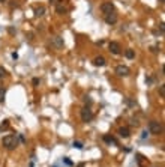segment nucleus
Masks as SVG:
<instances>
[{
    "label": "nucleus",
    "instance_id": "0eeeda50",
    "mask_svg": "<svg viewBox=\"0 0 165 167\" xmlns=\"http://www.w3.org/2000/svg\"><path fill=\"white\" fill-rule=\"evenodd\" d=\"M101 11L104 12V15H105V14H110V12L114 11V5H113L111 2H104L102 5H101Z\"/></svg>",
    "mask_w": 165,
    "mask_h": 167
},
{
    "label": "nucleus",
    "instance_id": "1a4fd4ad",
    "mask_svg": "<svg viewBox=\"0 0 165 167\" xmlns=\"http://www.w3.org/2000/svg\"><path fill=\"white\" fill-rule=\"evenodd\" d=\"M105 57H102V56H98V57H95L93 59V65L95 66H104L105 65Z\"/></svg>",
    "mask_w": 165,
    "mask_h": 167
},
{
    "label": "nucleus",
    "instance_id": "b1692460",
    "mask_svg": "<svg viewBox=\"0 0 165 167\" xmlns=\"http://www.w3.org/2000/svg\"><path fill=\"white\" fill-rule=\"evenodd\" d=\"M165 2V0H159V3H164Z\"/></svg>",
    "mask_w": 165,
    "mask_h": 167
},
{
    "label": "nucleus",
    "instance_id": "5701e85b",
    "mask_svg": "<svg viewBox=\"0 0 165 167\" xmlns=\"http://www.w3.org/2000/svg\"><path fill=\"white\" fill-rule=\"evenodd\" d=\"M77 167H86V164H84V163H80V164H78Z\"/></svg>",
    "mask_w": 165,
    "mask_h": 167
},
{
    "label": "nucleus",
    "instance_id": "f257e3e1",
    "mask_svg": "<svg viewBox=\"0 0 165 167\" xmlns=\"http://www.w3.org/2000/svg\"><path fill=\"white\" fill-rule=\"evenodd\" d=\"M2 145L8 149V151H12L18 146V137L17 136H5L3 140H2Z\"/></svg>",
    "mask_w": 165,
    "mask_h": 167
},
{
    "label": "nucleus",
    "instance_id": "7ed1b4c3",
    "mask_svg": "<svg viewBox=\"0 0 165 167\" xmlns=\"http://www.w3.org/2000/svg\"><path fill=\"white\" fill-rule=\"evenodd\" d=\"M81 119H83V122H90L92 119H93V113H92V108L90 107H84L83 110H81Z\"/></svg>",
    "mask_w": 165,
    "mask_h": 167
},
{
    "label": "nucleus",
    "instance_id": "4be33fe9",
    "mask_svg": "<svg viewBox=\"0 0 165 167\" xmlns=\"http://www.w3.org/2000/svg\"><path fill=\"white\" fill-rule=\"evenodd\" d=\"M65 161H66V164H68V166H72V163H71V161H69L68 158H65Z\"/></svg>",
    "mask_w": 165,
    "mask_h": 167
},
{
    "label": "nucleus",
    "instance_id": "9d476101",
    "mask_svg": "<svg viewBox=\"0 0 165 167\" xmlns=\"http://www.w3.org/2000/svg\"><path fill=\"white\" fill-rule=\"evenodd\" d=\"M53 45L56 48H63V39H62L60 36H54L53 38Z\"/></svg>",
    "mask_w": 165,
    "mask_h": 167
},
{
    "label": "nucleus",
    "instance_id": "6e6552de",
    "mask_svg": "<svg viewBox=\"0 0 165 167\" xmlns=\"http://www.w3.org/2000/svg\"><path fill=\"white\" fill-rule=\"evenodd\" d=\"M119 136L123 137V138H128L131 136V131H129V128L128 126H122L120 130H119Z\"/></svg>",
    "mask_w": 165,
    "mask_h": 167
},
{
    "label": "nucleus",
    "instance_id": "4468645a",
    "mask_svg": "<svg viewBox=\"0 0 165 167\" xmlns=\"http://www.w3.org/2000/svg\"><path fill=\"white\" fill-rule=\"evenodd\" d=\"M5 95H6V89L3 86H0V102L5 101Z\"/></svg>",
    "mask_w": 165,
    "mask_h": 167
},
{
    "label": "nucleus",
    "instance_id": "9b49d317",
    "mask_svg": "<svg viewBox=\"0 0 165 167\" xmlns=\"http://www.w3.org/2000/svg\"><path fill=\"white\" fill-rule=\"evenodd\" d=\"M45 14V8L44 6H38L36 9H35V15L36 17H42Z\"/></svg>",
    "mask_w": 165,
    "mask_h": 167
},
{
    "label": "nucleus",
    "instance_id": "39448f33",
    "mask_svg": "<svg viewBox=\"0 0 165 167\" xmlns=\"http://www.w3.org/2000/svg\"><path fill=\"white\" fill-rule=\"evenodd\" d=\"M116 74L120 75V77H128V75L131 74V69H129L128 66H125V65H119V66L116 68Z\"/></svg>",
    "mask_w": 165,
    "mask_h": 167
},
{
    "label": "nucleus",
    "instance_id": "412c9836",
    "mask_svg": "<svg viewBox=\"0 0 165 167\" xmlns=\"http://www.w3.org/2000/svg\"><path fill=\"white\" fill-rule=\"evenodd\" d=\"M149 134H147V131H143V134H141V138H146Z\"/></svg>",
    "mask_w": 165,
    "mask_h": 167
},
{
    "label": "nucleus",
    "instance_id": "20e7f679",
    "mask_svg": "<svg viewBox=\"0 0 165 167\" xmlns=\"http://www.w3.org/2000/svg\"><path fill=\"white\" fill-rule=\"evenodd\" d=\"M108 50L111 51L113 54H116V56L122 53V47H120V44L116 42V41H111V42L108 44Z\"/></svg>",
    "mask_w": 165,
    "mask_h": 167
},
{
    "label": "nucleus",
    "instance_id": "f8f14e48",
    "mask_svg": "<svg viewBox=\"0 0 165 167\" xmlns=\"http://www.w3.org/2000/svg\"><path fill=\"white\" fill-rule=\"evenodd\" d=\"M104 142H107V143H113V145H117V140L114 138V137H111V136H104Z\"/></svg>",
    "mask_w": 165,
    "mask_h": 167
},
{
    "label": "nucleus",
    "instance_id": "a211bd4d",
    "mask_svg": "<svg viewBox=\"0 0 165 167\" xmlns=\"http://www.w3.org/2000/svg\"><path fill=\"white\" fill-rule=\"evenodd\" d=\"M72 146H74V148H77V149H83V143H81V142H74Z\"/></svg>",
    "mask_w": 165,
    "mask_h": 167
},
{
    "label": "nucleus",
    "instance_id": "f03ea898",
    "mask_svg": "<svg viewBox=\"0 0 165 167\" xmlns=\"http://www.w3.org/2000/svg\"><path fill=\"white\" fill-rule=\"evenodd\" d=\"M149 133L153 134V136H159V134L162 133V125H161V122H158V121H150V123H149Z\"/></svg>",
    "mask_w": 165,
    "mask_h": 167
},
{
    "label": "nucleus",
    "instance_id": "6ab92c4d",
    "mask_svg": "<svg viewBox=\"0 0 165 167\" xmlns=\"http://www.w3.org/2000/svg\"><path fill=\"white\" fill-rule=\"evenodd\" d=\"M8 125H9V123H8V121H3V123L0 125V128H3V130H6V128H8Z\"/></svg>",
    "mask_w": 165,
    "mask_h": 167
},
{
    "label": "nucleus",
    "instance_id": "2eb2a0df",
    "mask_svg": "<svg viewBox=\"0 0 165 167\" xmlns=\"http://www.w3.org/2000/svg\"><path fill=\"white\" fill-rule=\"evenodd\" d=\"M57 12H59V14H66L68 8H65L63 5H57Z\"/></svg>",
    "mask_w": 165,
    "mask_h": 167
},
{
    "label": "nucleus",
    "instance_id": "ddd939ff",
    "mask_svg": "<svg viewBox=\"0 0 165 167\" xmlns=\"http://www.w3.org/2000/svg\"><path fill=\"white\" fill-rule=\"evenodd\" d=\"M125 56L128 57V59H134V57H135L134 50H131V48H129V50H126V51H125Z\"/></svg>",
    "mask_w": 165,
    "mask_h": 167
},
{
    "label": "nucleus",
    "instance_id": "aec40b11",
    "mask_svg": "<svg viewBox=\"0 0 165 167\" xmlns=\"http://www.w3.org/2000/svg\"><path fill=\"white\" fill-rule=\"evenodd\" d=\"M32 83H33V86H38V84H39V79H33Z\"/></svg>",
    "mask_w": 165,
    "mask_h": 167
},
{
    "label": "nucleus",
    "instance_id": "f3484780",
    "mask_svg": "<svg viewBox=\"0 0 165 167\" xmlns=\"http://www.w3.org/2000/svg\"><path fill=\"white\" fill-rule=\"evenodd\" d=\"M159 93H161V96L164 98L165 96V86L162 84V86H159Z\"/></svg>",
    "mask_w": 165,
    "mask_h": 167
},
{
    "label": "nucleus",
    "instance_id": "393cba45",
    "mask_svg": "<svg viewBox=\"0 0 165 167\" xmlns=\"http://www.w3.org/2000/svg\"><path fill=\"white\" fill-rule=\"evenodd\" d=\"M3 2H6V0H0V3H3Z\"/></svg>",
    "mask_w": 165,
    "mask_h": 167
},
{
    "label": "nucleus",
    "instance_id": "423d86ee",
    "mask_svg": "<svg viewBox=\"0 0 165 167\" xmlns=\"http://www.w3.org/2000/svg\"><path fill=\"white\" fill-rule=\"evenodd\" d=\"M105 23L107 24H116L117 23V14H116V11L110 12V14H105Z\"/></svg>",
    "mask_w": 165,
    "mask_h": 167
},
{
    "label": "nucleus",
    "instance_id": "dca6fc26",
    "mask_svg": "<svg viewBox=\"0 0 165 167\" xmlns=\"http://www.w3.org/2000/svg\"><path fill=\"white\" fill-rule=\"evenodd\" d=\"M6 69L3 68V66H0V79H5V77H6Z\"/></svg>",
    "mask_w": 165,
    "mask_h": 167
}]
</instances>
